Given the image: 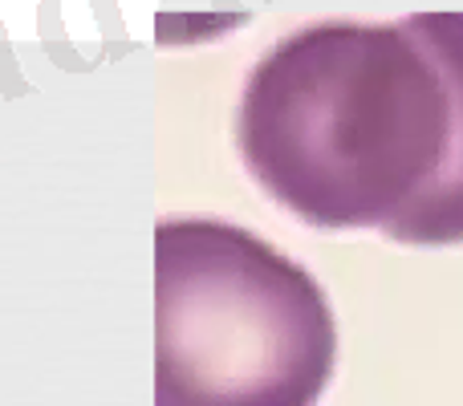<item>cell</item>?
I'll list each match as a JSON object with an SVG mask.
<instances>
[{
	"mask_svg": "<svg viewBox=\"0 0 463 406\" xmlns=\"http://www.w3.org/2000/svg\"><path fill=\"white\" fill-rule=\"evenodd\" d=\"M407 21L439 65L451 118L439 171L427 184V192L391 223L386 236L399 244L448 248L463 244V13H415Z\"/></svg>",
	"mask_w": 463,
	"mask_h": 406,
	"instance_id": "obj_3",
	"label": "cell"
},
{
	"mask_svg": "<svg viewBox=\"0 0 463 406\" xmlns=\"http://www.w3.org/2000/svg\"><path fill=\"white\" fill-rule=\"evenodd\" d=\"M337 326L269 240L208 215L155 228V406H317Z\"/></svg>",
	"mask_w": 463,
	"mask_h": 406,
	"instance_id": "obj_2",
	"label": "cell"
},
{
	"mask_svg": "<svg viewBox=\"0 0 463 406\" xmlns=\"http://www.w3.org/2000/svg\"><path fill=\"white\" fill-rule=\"evenodd\" d=\"M448 86L411 21H317L244 81L236 146L269 200L317 231H391L448 146Z\"/></svg>",
	"mask_w": 463,
	"mask_h": 406,
	"instance_id": "obj_1",
	"label": "cell"
}]
</instances>
